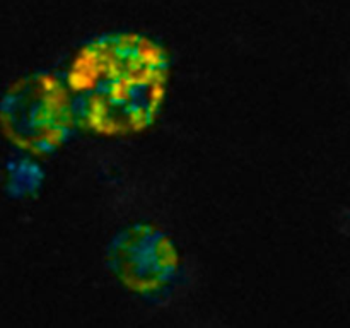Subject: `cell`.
I'll use <instances>...</instances> for the list:
<instances>
[{"instance_id":"cell-1","label":"cell","mask_w":350,"mask_h":328,"mask_svg":"<svg viewBox=\"0 0 350 328\" xmlns=\"http://www.w3.org/2000/svg\"><path fill=\"white\" fill-rule=\"evenodd\" d=\"M161 50L132 34L98 40L70 72L74 113L96 128H137L149 120L163 75Z\"/></svg>"},{"instance_id":"cell-2","label":"cell","mask_w":350,"mask_h":328,"mask_svg":"<svg viewBox=\"0 0 350 328\" xmlns=\"http://www.w3.org/2000/svg\"><path fill=\"white\" fill-rule=\"evenodd\" d=\"M2 115L14 139L31 149L46 150L64 139L75 113L62 84L50 77H34L7 96Z\"/></svg>"}]
</instances>
